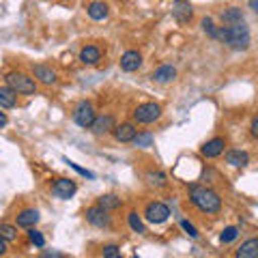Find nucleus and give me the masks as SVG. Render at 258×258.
<instances>
[{
	"instance_id": "e433bc0d",
	"label": "nucleus",
	"mask_w": 258,
	"mask_h": 258,
	"mask_svg": "<svg viewBox=\"0 0 258 258\" xmlns=\"http://www.w3.org/2000/svg\"><path fill=\"white\" fill-rule=\"evenodd\" d=\"M7 123H9V118H7V114H5L3 110H0V129L7 127Z\"/></svg>"
},
{
	"instance_id": "f704fd0d",
	"label": "nucleus",
	"mask_w": 258,
	"mask_h": 258,
	"mask_svg": "<svg viewBox=\"0 0 258 258\" xmlns=\"http://www.w3.org/2000/svg\"><path fill=\"white\" fill-rule=\"evenodd\" d=\"M39 258H62V254L56 252V249H45V252L39 254Z\"/></svg>"
},
{
	"instance_id": "b1692460",
	"label": "nucleus",
	"mask_w": 258,
	"mask_h": 258,
	"mask_svg": "<svg viewBox=\"0 0 258 258\" xmlns=\"http://www.w3.org/2000/svg\"><path fill=\"white\" fill-rule=\"evenodd\" d=\"M127 222H129V228H132L134 232H138V235H144V232H147V226H144V222L140 220V215L136 211L127 213Z\"/></svg>"
},
{
	"instance_id": "72a5a7b5",
	"label": "nucleus",
	"mask_w": 258,
	"mask_h": 258,
	"mask_svg": "<svg viewBox=\"0 0 258 258\" xmlns=\"http://www.w3.org/2000/svg\"><path fill=\"white\" fill-rule=\"evenodd\" d=\"M249 134H252L254 140H258V116H254L252 123H249Z\"/></svg>"
},
{
	"instance_id": "c756f323",
	"label": "nucleus",
	"mask_w": 258,
	"mask_h": 258,
	"mask_svg": "<svg viewBox=\"0 0 258 258\" xmlns=\"http://www.w3.org/2000/svg\"><path fill=\"white\" fill-rule=\"evenodd\" d=\"M200 26H203V30H205L211 39H217V30H220V28H215V24H213L211 18H205L203 22H200Z\"/></svg>"
},
{
	"instance_id": "0eeeda50",
	"label": "nucleus",
	"mask_w": 258,
	"mask_h": 258,
	"mask_svg": "<svg viewBox=\"0 0 258 258\" xmlns=\"http://www.w3.org/2000/svg\"><path fill=\"white\" fill-rule=\"evenodd\" d=\"M144 217H147L149 224H164L170 217V209L164 203H149L144 209Z\"/></svg>"
},
{
	"instance_id": "ddd939ff",
	"label": "nucleus",
	"mask_w": 258,
	"mask_h": 258,
	"mask_svg": "<svg viewBox=\"0 0 258 258\" xmlns=\"http://www.w3.org/2000/svg\"><path fill=\"white\" fill-rule=\"evenodd\" d=\"M112 134H114V138L118 142L127 144V142H134V138L138 136V129H136L134 123H120V125H116V129Z\"/></svg>"
},
{
	"instance_id": "4be33fe9",
	"label": "nucleus",
	"mask_w": 258,
	"mask_h": 258,
	"mask_svg": "<svg viewBox=\"0 0 258 258\" xmlns=\"http://www.w3.org/2000/svg\"><path fill=\"white\" fill-rule=\"evenodd\" d=\"M15 103H18V93L13 91L9 86H0V108H15Z\"/></svg>"
},
{
	"instance_id": "473e14b6",
	"label": "nucleus",
	"mask_w": 258,
	"mask_h": 258,
	"mask_svg": "<svg viewBox=\"0 0 258 258\" xmlns=\"http://www.w3.org/2000/svg\"><path fill=\"white\" fill-rule=\"evenodd\" d=\"M181 228H183L185 232H187V235H189L191 239H198V230H196V226L189 224L187 220H181Z\"/></svg>"
},
{
	"instance_id": "a211bd4d",
	"label": "nucleus",
	"mask_w": 258,
	"mask_h": 258,
	"mask_svg": "<svg viewBox=\"0 0 258 258\" xmlns=\"http://www.w3.org/2000/svg\"><path fill=\"white\" fill-rule=\"evenodd\" d=\"M174 78H176V69L172 64H161V67L153 71V80H155L157 84H168V82H172Z\"/></svg>"
},
{
	"instance_id": "bb28decb",
	"label": "nucleus",
	"mask_w": 258,
	"mask_h": 258,
	"mask_svg": "<svg viewBox=\"0 0 258 258\" xmlns=\"http://www.w3.org/2000/svg\"><path fill=\"white\" fill-rule=\"evenodd\" d=\"M237 237H239V228H237V226H228V228L222 230L220 241H222L224 245H228V243H232V241H235Z\"/></svg>"
},
{
	"instance_id": "39448f33",
	"label": "nucleus",
	"mask_w": 258,
	"mask_h": 258,
	"mask_svg": "<svg viewBox=\"0 0 258 258\" xmlns=\"http://www.w3.org/2000/svg\"><path fill=\"white\" fill-rule=\"evenodd\" d=\"M95 108H93V103L91 101H80L78 103V108L74 110V120H76V125L78 127H82V129H91L93 123H95Z\"/></svg>"
},
{
	"instance_id": "423d86ee",
	"label": "nucleus",
	"mask_w": 258,
	"mask_h": 258,
	"mask_svg": "<svg viewBox=\"0 0 258 258\" xmlns=\"http://www.w3.org/2000/svg\"><path fill=\"white\" fill-rule=\"evenodd\" d=\"M84 217L86 222L95 226V228H110L112 226V217H110V211H106L103 207L95 205V207H88L84 211Z\"/></svg>"
},
{
	"instance_id": "2eb2a0df",
	"label": "nucleus",
	"mask_w": 258,
	"mask_h": 258,
	"mask_svg": "<svg viewBox=\"0 0 258 258\" xmlns=\"http://www.w3.org/2000/svg\"><path fill=\"white\" fill-rule=\"evenodd\" d=\"M235 258H258V237L245 239L243 243L237 247Z\"/></svg>"
},
{
	"instance_id": "dca6fc26",
	"label": "nucleus",
	"mask_w": 258,
	"mask_h": 258,
	"mask_svg": "<svg viewBox=\"0 0 258 258\" xmlns=\"http://www.w3.org/2000/svg\"><path fill=\"white\" fill-rule=\"evenodd\" d=\"M226 164H230L232 168H245V166L249 164L247 151H241V149H230V151H226Z\"/></svg>"
},
{
	"instance_id": "5701e85b",
	"label": "nucleus",
	"mask_w": 258,
	"mask_h": 258,
	"mask_svg": "<svg viewBox=\"0 0 258 258\" xmlns=\"http://www.w3.org/2000/svg\"><path fill=\"white\" fill-rule=\"evenodd\" d=\"M97 205L103 207L106 211H116V209H120V205H123V200H120L116 194H103V196L97 198Z\"/></svg>"
},
{
	"instance_id": "cd10ccee",
	"label": "nucleus",
	"mask_w": 258,
	"mask_h": 258,
	"mask_svg": "<svg viewBox=\"0 0 258 258\" xmlns=\"http://www.w3.org/2000/svg\"><path fill=\"white\" fill-rule=\"evenodd\" d=\"M147 181H149V185H153V187H164V185L168 183L164 172H153V170L147 172Z\"/></svg>"
},
{
	"instance_id": "aec40b11",
	"label": "nucleus",
	"mask_w": 258,
	"mask_h": 258,
	"mask_svg": "<svg viewBox=\"0 0 258 258\" xmlns=\"http://www.w3.org/2000/svg\"><path fill=\"white\" fill-rule=\"evenodd\" d=\"M86 11H88V18H91V20L101 22V20H106L110 15V7L106 3H91Z\"/></svg>"
},
{
	"instance_id": "f03ea898",
	"label": "nucleus",
	"mask_w": 258,
	"mask_h": 258,
	"mask_svg": "<svg viewBox=\"0 0 258 258\" xmlns=\"http://www.w3.org/2000/svg\"><path fill=\"white\" fill-rule=\"evenodd\" d=\"M217 39L232 47V50H247L249 47V28L245 22L230 24V26H222L217 30Z\"/></svg>"
},
{
	"instance_id": "6e6552de",
	"label": "nucleus",
	"mask_w": 258,
	"mask_h": 258,
	"mask_svg": "<svg viewBox=\"0 0 258 258\" xmlns=\"http://www.w3.org/2000/svg\"><path fill=\"white\" fill-rule=\"evenodd\" d=\"M78 191V185L74 179H56L52 183V194L58 200H69Z\"/></svg>"
},
{
	"instance_id": "f8f14e48",
	"label": "nucleus",
	"mask_w": 258,
	"mask_h": 258,
	"mask_svg": "<svg viewBox=\"0 0 258 258\" xmlns=\"http://www.w3.org/2000/svg\"><path fill=\"white\" fill-rule=\"evenodd\" d=\"M32 76H35L37 82L47 84V86L56 82V71H54L52 67H47V64H43V62L32 64Z\"/></svg>"
},
{
	"instance_id": "a878e982",
	"label": "nucleus",
	"mask_w": 258,
	"mask_h": 258,
	"mask_svg": "<svg viewBox=\"0 0 258 258\" xmlns=\"http://www.w3.org/2000/svg\"><path fill=\"white\" fill-rule=\"evenodd\" d=\"M153 134L151 132H138V136L134 138V144L138 149H149V147H153Z\"/></svg>"
},
{
	"instance_id": "1a4fd4ad",
	"label": "nucleus",
	"mask_w": 258,
	"mask_h": 258,
	"mask_svg": "<svg viewBox=\"0 0 258 258\" xmlns=\"http://www.w3.org/2000/svg\"><path fill=\"white\" fill-rule=\"evenodd\" d=\"M116 129V120L112 114H101V116H97L95 118V123L91 127V132L95 136H106V134H112Z\"/></svg>"
},
{
	"instance_id": "c85d7f7f",
	"label": "nucleus",
	"mask_w": 258,
	"mask_h": 258,
	"mask_svg": "<svg viewBox=\"0 0 258 258\" xmlns=\"http://www.w3.org/2000/svg\"><path fill=\"white\" fill-rule=\"evenodd\" d=\"M103 258H123V254H120V247L116 243H108L103 245V252H101Z\"/></svg>"
},
{
	"instance_id": "9b49d317",
	"label": "nucleus",
	"mask_w": 258,
	"mask_h": 258,
	"mask_svg": "<svg viewBox=\"0 0 258 258\" xmlns=\"http://www.w3.org/2000/svg\"><path fill=\"white\" fill-rule=\"evenodd\" d=\"M142 64V54L136 50H127L123 56H120V69L132 74V71H138Z\"/></svg>"
},
{
	"instance_id": "6ab92c4d",
	"label": "nucleus",
	"mask_w": 258,
	"mask_h": 258,
	"mask_svg": "<svg viewBox=\"0 0 258 258\" xmlns=\"http://www.w3.org/2000/svg\"><path fill=\"white\" fill-rule=\"evenodd\" d=\"M101 60V50L97 45H86L80 52V62L82 64H97Z\"/></svg>"
},
{
	"instance_id": "393cba45",
	"label": "nucleus",
	"mask_w": 258,
	"mask_h": 258,
	"mask_svg": "<svg viewBox=\"0 0 258 258\" xmlns=\"http://www.w3.org/2000/svg\"><path fill=\"white\" fill-rule=\"evenodd\" d=\"M0 239H5L7 243H11V241H18V226L0 224Z\"/></svg>"
},
{
	"instance_id": "4468645a",
	"label": "nucleus",
	"mask_w": 258,
	"mask_h": 258,
	"mask_svg": "<svg viewBox=\"0 0 258 258\" xmlns=\"http://www.w3.org/2000/svg\"><path fill=\"white\" fill-rule=\"evenodd\" d=\"M18 226L20 228H35V226L39 224V220H41V215H39L37 209H24V211L18 213Z\"/></svg>"
},
{
	"instance_id": "4c0bfd02",
	"label": "nucleus",
	"mask_w": 258,
	"mask_h": 258,
	"mask_svg": "<svg viewBox=\"0 0 258 258\" xmlns=\"http://www.w3.org/2000/svg\"><path fill=\"white\" fill-rule=\"evenodd\" d=\"M247 5H249V9L258 15V0H247Z\"/></svg>"
},
{
	"instance_id": "412c9836",
	"label": "nucleus",
	"mask_w": 258,
	"mask_h": 258,
	"mask_svg": "<svg viewBox=\"0 0 258 258\" xmlns=\"http://www.w3.org/2000/svg\"><path fill=\"white\" fill-rule=\"evenodd\" d=\"M220 20H222V24H226V26L239 24V22H243V11H241L239 7H228V9H224L220 13Z\"/></svg>"
},
{
	"instance_id": "9d476101",
	"label": "nucleus",
	"mask_w": 258,
	"mask_h": 258,
	"mask_svg": "<svg viewBox=\"0 0 258 258\" xmlns=\"http://www.w3.org/2000/svg\"><path fill=\"white\" fill-rule=\"evenodd\" d=\"M224 151H226V140H224V138H211L209 142L203 144V149H200V153H203L207 159L220 157Z\"/></svg>"
},
{
	"instance_id": "f3484780",
	"label": "nucleus",
	"mask_w": 258,
	"mask_h": 258,
	"mask_svg": "<svg viewBox=\"0 0 258 258\" xmlns=\"http://www.w3.org/2000/svg\"><path fill=\"white\" fill-rule=\"evenodd\" d=\"M172 15H174V20L179 22V24H187L191 20V5L187 3V0H179V3L174 5V9H172Z\"/></svg>"
},
{
	"instance_id": "c9c22d12",
	"label": "nucleus",
	"mask_w": 258,
	"mask_h": 258,
	"mask_svg": "<svg viewBox=\"0 0 258 258\" xmlns=\"http://www.w3.org/2000/svg\"><path fill=\"white\" fill-rule=\"evenodd\" d=\"M7 252H9V247H7V241H5V239H0V258L7 256Z\"/></svg>"
},
{
	"instance_id": "2f4dec72",
	"label": "nucleus",
	"mask_w": 258,
	"mask_h": 258,
	"mask_svg": "<svg viewBox=\"0 0 258 258\" xmlns=\"http://www.w3.org/2000/svg\"><path fill=\"white\" fill-rule=\"evenodd\" d=\"M64 164H67L69 168H74V170H76L78 174H82V176H86V179H95V174H93L91 170H86V168H82V166H78V164H74V161L64 159Z\"/></svg>"
},
{
	"instance_id": "20e7f679",
	"label": "nucleus",
	"mask_w": 258,
	"mask_h": 258,
	"mask_svg": "<svg viewBox=\"0 0 258 258\" xmlns=\"http://www.w3.org/2000/svg\"><path fill=\"white\" fill-rule=\"evenodd\" d=\"M161 118V106L155 101H147V103H140L138 108L134 110V120L136 123H142V125H151L155 120Z\"/></svg>"
},
{
	"instance_id": "58836bf2",
	"label": "nucleus",
	"mask_w": 258,
	"mask_h": 258,
	"mask_svg": "<svg viewBox=\"0 0 258 258\" xmlns=\"http://www.w3.org/2000/svg\"><path fill=\"white\" fill-rule=\"evenodd\" d=\"M134 258H136V256H134Z\"/></svg>"
},
{
	"instance_id": "f257e3e1",
	"label": "nucleus",
	"mask_w": 258,
	"mask_h": 258,
	"mask_svg": "<svg viewBox=\"0 0 258 258\" xmlns=\"http://www.w3.org/2000/svg\"><path fill=\"white\" fill-rule=\"evenodd\" d=\"M189 200L200 213H207V215H215L222 209L220 194L213 191L211 187H200L196 183L189 185Z\"/></svg>"
},
{
	"instance_id": "7ed1b4c3",
	"label": "nucleus",
	"mask_w": 258,
	"mask_h": 258,
	"mask_svg": "<svg viewBox=\"0 0 258 258\" xmlns=\"http://www.w3.org/2000/svg\"><path fill=\"white\" fill-rule=\"evenodd\" d=\"M5 82L18 95H35L37 93V82L30 76L22 74V71H9V74L5 76Z\"/></svg>"
},
{
	"instance_id": "7c9ffc66",
	"label": "nucleus",
	"mask_w": 258,
	"mask_h": 258,
	"mask_svg": "<svg viewBox=\"0 0 258 258\" xmlns=\"http://www.w3.org/2000/svg\"><path fill=\"white\" fill-rule=\"evenodd\" d=\"M28 239H30V243H35L37 247H43L45 245V237L37 228H28Z\"/></svg>"
}]
</instances>
